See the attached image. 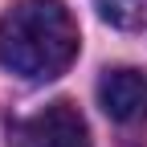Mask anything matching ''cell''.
<instances>
[{"instance_id":"obj_1","label":"cell","mask_w":147,"mask_h":147,"mask_svg":"<svg viewBox=\"0 0 147 147\" xmlns=\"http://www.w3.org/2000/svg\"><path fill=\"white\" fill-rule=\"evenodd\" d=\"M78 45V25L61 0H21L0 16V65L25 82L65 74Z\"/></svg>"},{"instance_id":"obj_2","label":"cell","mask_w":147,"mask_h":147,"mask_svg":"<svg viewBox=\"0 0 147 147\" xmlns=\"http://www.w3.org/2000/svg\"><path fill=\"white\" fill-rule=\"evenodd\" d=\"M12 143L16 147H90V131H86V119L78 115V106L53 102L16 127Z\"/></svg>"},{"instance_id":"obj_3","label":"cell","mask_w":147,"mask_h":147,"mask_svg":"<svg viewBox=\"0 0 147 147\" xmlns=\"http://www.w3.org/2000/svg\"><path fill=\"white\" fill-rule=\"evenodd\" d=\"M98 102L115 123L147 119V74L143 69H106L98 82Z\"/></svg>"},{"instance_id":"obj_4","label":"cell","mask_w":147,"mask_h":147,"mask_svg":"<svg viewBox=\"0 0 147 147\" xmlns=\"http://www.w3.org/2000/svg\"><path fill=\"white\" fill-rule=\"evenodd\" d=\"M102 21L119 25V29H135L147 21V0H94Z\"/></svg>"}]
</instances>
